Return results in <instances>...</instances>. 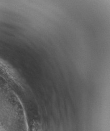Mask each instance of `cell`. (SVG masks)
I'll return each mask as SVG.
<instances>
[{"mask_svg": "<svg viewBox=\"0 0 110 131\" xmlns=\"http://www.w3.org/2000/svg\"><path fill=\"white\" fill-rule=\"evenodd\" d=\"M33 131H42V129L40 126L37 124L34 126Z\"/></svg>", "mask_w": 110, "mask_h": 131, "instance_id": "obj_1", "label": "cell"}]
</instances>
